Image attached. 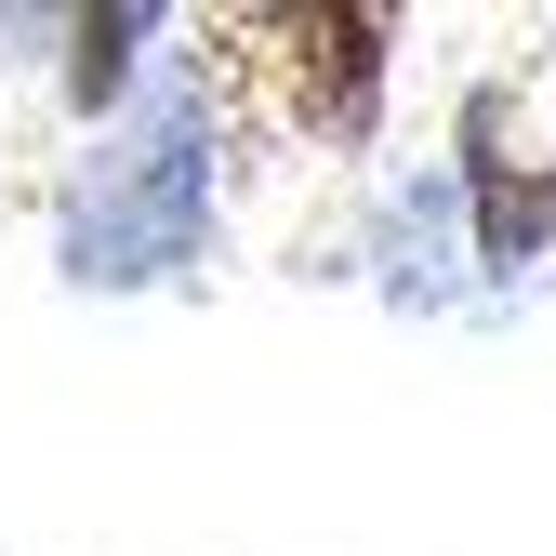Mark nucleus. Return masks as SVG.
<instances>
[{
    "label": "nucleus",
    "mask_w": 556,
    "mask_h": 556,
    "mask_svg": "<svg viewBox=\"0 0 556 556\" xmlns=\"http://www.w3.org/2000/svg\"><path fill=\"white\" fill-rule=\"evenodd\" d=\"M213 199H226V160H213V80L199 66H160L132 93L93 160L66 173V213H53V265L80 292H160L213 252Z\"/></svg>",
    "instance_id": "nucleus-1"
},
{
    "label": "nucleus",
    "mask_w": 556,
    "mask_h": 556,
    "mask_svg": "<svg viewBox=\"0 0 556 556\" xmlns=\"http://www.w3.org/2000/svg\"><path fill=\"white\" fill-rule=\"evenodd\" d=\"M265 40H278V80H292V119L358 147L371 106H384V40L397 27L384 14H265Z\"/></svg>",
    "instance_id": "nucleus-2"
},
{
    "label": "nucleus",
    "mask_w": 556,
    "mask_h": 556,
    "mask_svg": "<svg viewBox=\"0 0 556 556\" xmlns=\"http://www.w3.org/2000/svg\"><path fill=\"white\" fill-rule=\"evenodd\" d=\"M464 226H477V265H491V278H517V265L556 252V173L504 160L491 119H477V147H464Z\"/></svg>",
    "instance_id": "nucleus-3"
},
{
    "label": "nucleus",
    "mask_w": 556,
    "mask_h": 556,
    "mask_svg": "<svg viewBox=\"0 0 556 556\" xmlns=\"http://www.w3.org/2000/svg\"><path fill=\"white\" fill-rule=\"evenodd\" d=\"M173 14H80V27H66V106H80V119H119L132 93H147V66H132V53H147Z\"/></svg>",
    "instance_id": "nucleus-4"
}]
</instances>
